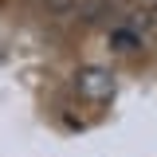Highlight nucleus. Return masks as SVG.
<instances>
[{"instance_id": "obj_1", "label": "nucleus", "mask_w": 157, "mask_h": 157, "mask_svg": "<svg viewBox=\"0 0 157 157\" xmlns=\"http://www.w3.org/2000/svg\"><path fill=\"white\" fill-rule=\"evenodd\" d=\"M75 86H78V94H86V98H106L114 90V75L106 67H82L78 78H75Z\"/></svg>"}, {"instance_id": "obj_3", "label": "nucleus", "mask_w": 157, "mask_h": 157, "mask_svg": "<svg viewBox=\"0 0 157 157\" xmlns=\"http://www.w3.org/2000/svg\"><path fill=\"white\" fill-rule=\"evenodd\" d=\"M39 4H43V12H47L51 20H71L78 0H39Z\"/></svg>"}, {"instance_id": "obj_2", "label": "nucleus", "mask_w": 157, "mask_h": 157, "mask_svg": "<svg viewBox=\"0 0 157 157\" xmlns=\"http://www.w3.org/2000/svg\"><path fill=\"white\" fill-rule=\"evenodd\" d=\"M110 47L118 55H134V51H141V36L130 24H118V28H110Z\"/></svg>"}, {"instance_id": "obj_4", "label": "nucleus", "mask_w": 157, "mask_h": 157, "mask_svg": "<svg viewBox=\"0 0 157 157\" xmlns=\"http://www.w3.org/2000/svg\"><path fill=\"white\" fill-rule=\"evenodd\" d=\"M145 4H157V0H145Z\"/></svg>"}]
</instances>
